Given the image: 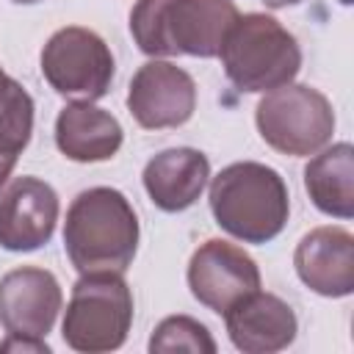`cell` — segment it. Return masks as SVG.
<instances>
[{
	"label": "cell",
	"mask_w": 354,
	"mask_h": 354,
	"mask_svg": "<svg viewBox=\"0 0 354 354\" xmlns=\"http://www.w3.org/2000/svg\"><path fill=\"white\" fill-rule=\"evenodd\" d=\"M8 83H11V77H8V75H6L3 69H0V97L6 94V88H8Z\"/></svg>",
	"instance_id": "21"
},
{
	"label": "cell",
	"mask_w": 354,
	"mask_h": 354,
	"mask_svg": "<svg viewBox=\"0 0 354 354\" xmlns=\"http://www.w3.org/2000/svg\"><path fill=\"white\" fill-rule=\"evenodd\" d=\"M14 3H39V0H14Z\"/></svg>",
	"instance_id": "22"
},
{
	"label": "cell",
	"mask_w": 354,
	"mask_h": 354,
	"mask_svg": "<svg viewBox=\"0 0 354 354\" xmlns=\"http://www.w3.org/2000/svg\"><path fill=\"white\" fill-rule=\"evenodd\" d=\"M55 144L77 163L108 160L122 147V124L88 100L69 102L55 119Z\"/></svg>",
	"instance_id": "15"
},
{
	"label": "cell",
	"mask_w": 354,
	"mask_h": 354,
	"mask_svg": "<svg viewBox=\"0 0 354 354\" xmlns=\"http://www.w3.org/2000/svg\"><path fill=\"white\" fill-rule=\"evenodd\" d=\"M149 351H194V354H213L216 340L210 337L207 326L188 315H169L158 324L149 337Z\"/></svg>",
	"instance_id": "17"
},
{
	"label": "cell",
	"mask_w": 354,
	"mask_h": 354,
	"mask_svg": "<svg viewBox=\"0 0 354 354\" xmlns=\"http://www.w3.org/2000/svg\"><path fill=\"white\" fill-rule=\"evenodd\" d=\"M133 321V296L122 274L88 271L83 274L66 304L64 340L75 351H113L127 340Z\"/></svg>",
	"instance_id": "5"
},
{
	"label": "cell",
	"mask_w": 354,
	"mask_h": 354,
	"mask_svg": "<svg viewBox=\"0 0 354 354\" xmlns=\"http://www.w3.org/2000/svg\"><path fill=\"white\" fill-rule=\"evenodd\" d=\"M296 3H301V0H266V6H271V8H285V6H296Z\"/></svg>",
	"instance_id": "20"
},
{
	"label": "cell",
	"mask_w": 354,
	"mask_h": 354,
	"mask_svg": "<svg viewBox=\"0 0 354 354\" xmlns=\"http://www.w3.org/2000/svg\"><path fill=\"white\" fill-rule=\"evenodd\" d=\"M127 108L147 130L180 127L196 108L194 77L169 61H147L130 80Z\"/></svg>",
	"instance_id": "8"
},
{
	"label": "cell",
	"mask_w": 354,
	"mask_h": 354,
	"mask_svg": "<svg viewBox=\"0 0 354 354\" xmlns=\"http://www.w3.org/2000/svg\"><path fill=\"white\" fill-rule=\"evenodd\" d=\"M64 246L80 274H122L138 246V218L127 196L116 188H88L77 194L66 210Z\"/></svg>",
	"instance_id": "2"
},
{
	"label": "cell",
	"mask_w": 354,
	"mask_h": 354,
	"mask_svg": "<svg viewBox=\"0 0 354 354\" xmlns=\"http://www.w3.org/2000/svg\"><path fill=\"white\" fill-rule=\"evenodd\" d=\"M299 279L329 299L354 290V238L343 227H318L307 232L293 254Z\"/></svg>",
	"instance_id": "13"
},
{
	"label": "cell",
	"mask_w": 354,
	"mask_h": 354,
	"mask_svg": "<svg viewBox=\"0 0 354 354\" xmlns=\"http://www.w3.org/2000/svg\"><path fill=\"white\" fill-rule=\"evenodd\" d=\"M232 0H138L130 11V33L147 55H218L238 19Z\"/></svg>",
	"instance_id": "1"
},
{
	"label": "cell",
	"mask_w": 354,
	"mask_h": 354,
	"mask_svg": "<svg viewBox=\"0 0 354 354\" xmlns=\"http://www.w3.org/2000/svg\"><path fill=\"white\" fill-rule=\"evenodd\" d=\"M58 221V196L39 177H17L0 194V246L8 252H33L53 238Z\"/></svg>",
	"instance_id": "10"
},
{
	"label": "cell",
	"mask_w": 354,
	"mask_h": 354,
	"mask_svg": "<svg viewBox=\"0 0 354 354\" xmlns=\"http://www.w3.org/2000/svg\"><path fill=\"white\" fill-rule=\"evenodd\" d=\"M58 279L36 266H22L0 279V326L8 335L44 337L61 310Z\"/></svg>",
	"instance_id": "11"
},
{
	"label": "cell",
	"mask_w": 354,
	"mask_h": 354,
	"mask_svg": "<svg viewBox=\"0 0 354 354\" xmlns=\"http://www.w3.org/2000/svg\"><path fill=\"white\" fill-rule=\"evenodd\" d=\"M0 351H36V354H47L50 346L44 343V337H30V335H8L0 343Z\"/></svg>",
	"instance_id": "18"
},
{
	"label": "cell",
	"mask_w": 354,
	"mask_h": 354,
	"mask_svg": "<svg viewBox=\"0 0 354 354\" xmlns=\"http://www.w3.org/2000/svg\"><path fill=\"white\" fill-rule=\"evenodd\" d=\"M257 130L282 155H313L335 133L332 102L310 86L285 83L257 102Z\"/></svg>",
	"instance_id": "6"
},
{
	"label": "cell",
	"mask_w": 354,
	"mask_h": 354,
	"mask_svg": "<svg viewBox=\"0 0 354 354\" xmlns=\"http://www.w3.org/2000/svg\"><path fill=\"white\" fill-rule=\"evenodd\" d=\"M41 72L64 97L100 100L113 80V55L108 44L88 28H61L41 50Z\"/></svg>",
	"instance_id": "7"
},
{
	"label": "cell",
	"mask_w": 354,
	"mask_h": 354,
	"mask_svg": "<svg viewBox=\"0 0 354 354\" xmlns=\"http://www.w3.org/2000/svg\"><path fill=\"white\" fill-rule=\"evenodd\" d=\"M304 188L315 207L335 218L354 216V149L335 144L315 155L304 169Z\"/></svg>",
	"instance_id": "16"
},
{
	"label": "cell",
	"mask_w": 354,
	"mask_h": 354,
	"mask_svg": "<svg viewBox=\"0 0 354 354\" xmlns=\"http://www.w3.org/2000/svg\"><path fill=\"white\" fill-rule=\"evenodd\" d=\"M210 210L216 224L243 243L277 238L288 221L290 202L285 180L254 160L230 163L210 183Z\"/></svg>",
	"instance_id": "3"
},
{
	"label": "cell",
	"mask_w": 354,
	"mask_h": 354,
	"mask_svg": "<svg viewBox=\"0 0 354 354\" xmlns=\"http://www.w3.org/2000/svg\"><path fill=\"white\" fill-rule=\"evenodd\" d=\"M188 288L194 299L213 313H224L232 301L260 288L257 263L230 241H205L188 263Z\"/></svg>",
	"instance_id": "9"
},
{
	"label": "cell",
	"mask_w": 354,
	"mask_h": 354,
	"mask_svg": "<svg viewBox=\"0 0 354 354\" xmlns=\"http://www.w3.org/2000/svg\"><path fill=\"white\" fill-rule=\"evenodd\" d=\"M17 152H11V149H3L0 147V185L8 180V174H11V169H14V163H17Z\"/></svg>",
	"instance_id": "19"
},
{
	"label": "cell",
	"mask_w": 354,
	"mask_h": 354,
	"mask_svg": "<svg viewBox=\"0 0 354 354\" xmlns=\"http://www.w3.org/2000/svg\"><path fill=\"white\" fill-rule=\"evenodd\" d=\"M218 55L232 86L249 94L293 83L301 66L296 39L268 14L238 17L224 36Z\"/></svg>",
	"instance_id": "4"
},
{
	"label": "cell",
	"mask_w": 354,
	"mask_h": 354,
	"mask_svg": "<svg viewBox=\"0 0 354 354\" xmlns=\"http://www.w3.org/2000/svg\"><path fill=\"white\" fill-rule=\"evenodd\" d=\"M207 177H210L207 158L191 147L163 149L144 166V188L149 199L166 213L191 207L199 199Z\"/></svg>",
	"instance_id": "14"
},
{
	"label": "cell",
	"mask_w": 354,
	"mask_h": 354,
	"mask_svg": "<svg viewBox=\"0 0 354 354\" xmlns=\"http://www.w3.org/2000/svg\"><path fill=\"white\" fill-rule=\"evenodd\" d=\"M224 321L232 346L246 354H268L290 346L299 326L290 304L260 288L232 301L224 310Z\"/></svg>",
	"instance_id": "12"
}]
</instances>
